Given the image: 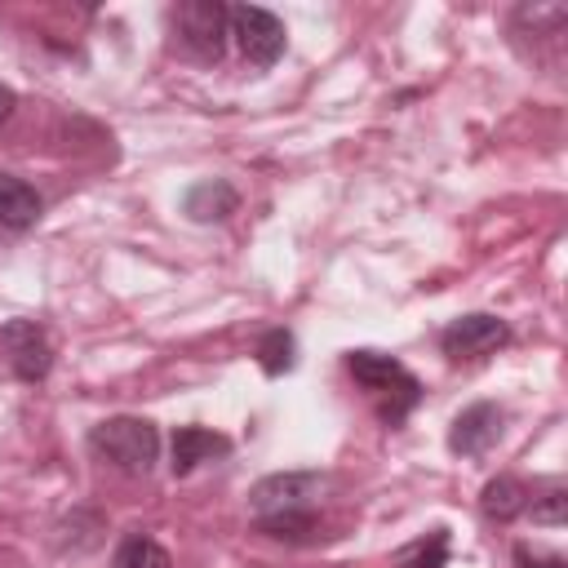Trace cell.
<instances>
[{
  "label": "cell",
  "mask_w": 568,
  "mask_h": 568,
  "mask_svg": "<svg viewBox=\"0 0 568 568\" xmlns=\"http://www.w3.org/2000/svg\"><path fill=\"white\" fill-rule=\"evenodd\" d=\"M342 364H346L351 382L368 395V404H373V413H377V422L386 430H399L413 417V408L422 404V395H426L417 373L408 364H399L395 355H386V351L355 346V351L342 355Z\"/></svg>",
  "instance_id": "6da1fadb"
},
{
  "label": "cell",
  "mask_w": 568,
  "mask_h": 568,
  "mask_svg": "<svg viewBox=\"0 0 568 568\" xmlns=\"http://www.w3.org/2000/svg\"><path fill=\"white\" fill-rule=\"evenodd\" d=\"M89 453L120 470V475H151L155 462H160V426L151 417H138V413H115V417H102L98 426H89L84 435Z\"/></svg>",
  "instance_id": "7a4b0ae2"
},
{
  "label": "cell",
  "mask_w": 568,
  "mask_h": 568,
  "mask_svg": "<svg viewBox=\"0 0 568 568\" xmlns=\"http://www.w3.org/2000/svg\"><path fill=\"white\" fill-rule=\"evenodd\" d=\"M169 36H173V49L186 62L213 67V62L226 58V44H231V4H222V0H182V4L169 9Z\"/></svg>",
  "instance_id": "3957f363"
},
{
  "label": "cell",
  "mask_w": 568,
  "mask_h": 568,
  "mask_svg": "<svg viewBox=\"0 0 568 568\" xmlns=\"http://www.w3.org/2000/svg\"><path fill=\"white\" fill-rule=\"evenodd\" d=\"M510 342H515L510 324L493 311H466L439 328V355L448 364H479V359L506 351Z\"/></svg>",
  "instance_id": "277c9868"
},
{
  "label": "cell",
  "mask_w": 568,
  "mask_h": 568,
  "mask_svg": "<svg viewBox=\"0 0 568 568\" xmlns=\"http://www.w3.org/2000/svg\"><path fill=\"white\" fill-rule=\"evenodd\" d=\"M0 368L22 386H40L53 373L49 328L40 320H4L0 324Z\"/></svg>",
  "instance_id": "5b68a950"
},
{
  "label": "cell",
  "mask_w": 568,
  "mask_h": 568,
  "mask_svg": "<svg viewBox=\"0 0 568 568\" xmlns=\"http://www.w3.org/2000/svg\"><path fill=\"white\" fill-rule=\"evenodd\" d=\"M231 40L253 71H271L288 49V27L262 4H231Z\"/></svg>",
  "instance_id": "8992f818"
},
{
  "label": "cell",
  "mask_w": 568,
  "mask_h": 568,
  "mask_svg": "<svg viewBox=\"0 0 568 568\" xmlns=\"http://www.w3.org/2000/svg\"><path fill=\"white\" fill-rule=\"evenodd\" d=\"M328 488L324 470H275L262 475L248 488L253 515H280V510H320V493Z\"/></svg>",
  "instance_id": "52a82bcc"
},
{
  "label": "cell",
  "mask_w": 568,
  "mask_h": 568,
  "mask_svg": "<svg viewBox=\"0 0 568 568\" xmlns=\"http://www.w3.org/2000/svg\"><path fill=\"white\" fill-rule=\"evenodd\" d=\"M501 430H506V408L493 404V399H475V404H466L453 417V426H448V453L453 457H484L488 448H497Z\"/></svg>",
  "instance_id": "ba28073f"
},
{
  "label": "cell",
  "mask_w": 568,
  "mask_h": 568,
  "mask_svg": "<svg viewBox=\"0 0 568 568\" xmlns=\"http://www.w3.org/2000/svg\"><path fill=\"white\" fill-rule=\"evenodd\" d=\"M231 448H235L231 435H222V430H213V426H200V422L178 426L173 439H169V470H173V479H186V475H195L200 466L231 457Z\"/></svg>",
  "instance_id": "9c48e42d"
},
{
  "label": "cell",
  "mask_w": 568,
  "mask_h": 568,
  "mask_svg": "<svg viewBox=\"0 0 568 568\" xmlns=\"http://www.w3.org/2000/svg\"><path fill=\"white\" fill-rule=\"evenodd\" d=\"M240 213V191L226 178H200L182 191V217L195 226H222Z\"/></svg>",
  "instance_id": "30bf717a"
},
{
  "label": "cell",
  "mask_w": 568,
  "mask_h": 568,
  "mask_svg": "<svg viewBox=\"0 0 568 568\" xmlns=\"http://www.w3.org/2000/svg\"><path fill=\"white\" fill-rule=\"evenodd\" d=\"M44 213V200L31 182L0 169V231H31Z\"/></svg>",
  "instance_id": "8fae6325"
},
{
  "label": "cell",
  "mask_w": 568,
  "mask_h": 568,
  "mask_svg": "<svg viewBox=\"0 0 568 568\" xmlns=\"http://www.w3.org/2000/svg\"><path fill=\"white\" fill-rule=\"evenodd\" d=\"M528 497H532V488H528L519 475H493V479L479 488V510H484V519H493V524H510V519H519V515L528 510Z\"/></svg>",
  "instance_id": "7c38bea8"
},
{
  "label": "cell",
  "mask_w": 568,
  "mask_h": 568,
  "mask_svg": "<svg viewBox=\"0 0 568 568\" xmlns=\"http://www.w3.org/2000/svg\"><path fill=\"white\" fill-rule=\"evenodd\" d=\"M324 515L320 510H280V515H253V532L284 541V546H311L320 541Z\"/></svg>",
  "instance_id": "4fadbf2b"
},
{
  "label": "cell",
  "mask_w": 568,
  "mask_h": 568,
  "mask_svg": "<svg viewBox=\"0 0 568 568\" xmlns=\"http://www.w3.org/2000/svg\"><path fill=\"white\" fill-rule=\"evenodd\" d=\"M253 359L262 364L266 377H284V373H293V364H297V337H293V328L271 324V328L253 342Z\"/></svg>",
  "instance_id": "5bb4252c"
},
{
  "label": "cell",
  "mask_w": 568,
  "mask_h": 568,
  "mask_svg": "<svg viewBox=\"0 0 568 568\" xmlns=\"http://www.w3.org/2000/svg\"><path fill=\"white\" fill-rule=\"evenodd\" d=\"M390 568H448V528H430L390 555Z\"/></svg>",
  "instance_id": "9a60e30c"
},
{
  "label": "cell",
  "mask_w": 568,
  "mask_h": 568,
  "mask_svg": "<svg viewBox=\"0 0 568 568\" xmlns=\"http://www.w3.org/2000/svg\"><path fill=\"white\" fill-rule=\"evenodd\" d=\"M106 568H173V555L146 532H124Z\"/></svg>",
  "instance_id": "2e32d148"
},
{
  "label": "cell",
  "mask_w": 568,
  "mask_h": 568,
  "mask_svg": "<svg viewBox=\"0 0 568 568\" xmlns=\"http://www.w3.org/2000/svg\"><path fill=\"white\" fill-rule=\"evenodd\" d=\"M524 515H532L537 528H564L568 524V488H564V479L541 484V493L528 497V510Z\"/></svg>",
  "instance_id": "e0dca14e"
},
{
  "label": "cell",
  "mask_w": 568,
  "mask_h": 568,
  "mask_svg": "<svg viewBox=\"0 0 568 568\" xmlns=\"http://www.w3.org/2000/svg\"><path fill=\"white\" fill-rule=\"evenodd\" d=\"M515 568H568V559L559 550H546V546H528V541H515L510 550Z\"/></svg>",
  "instance_id": "ac0fdd59"
},
{
  "label": "cell",
  "mask_w": 568,
  "mask_h": 568,
  "mask_svg": "<svg viewBox=\"0 0 568 568\" xmlns=\"http://www.w3.org/2000/svg\"><path fill=\"white\" fill-rule=\"evenodd\" d=\"M13 111H18V93H13L9 84H0V124H9Z\"/></svg>",
  "instance_id": "d6986e66"
}]
</instances>
